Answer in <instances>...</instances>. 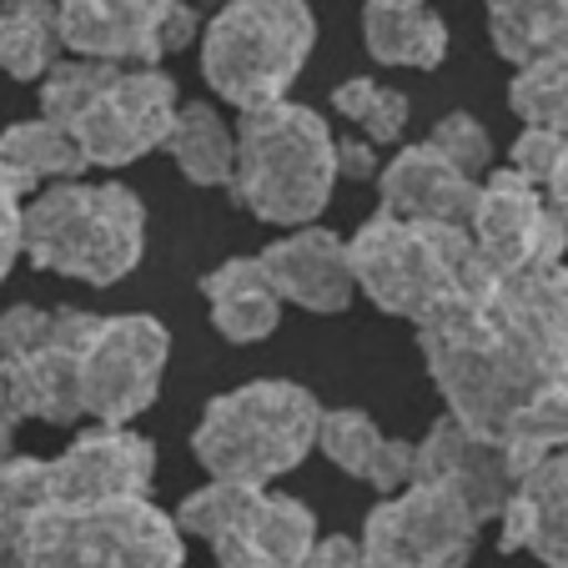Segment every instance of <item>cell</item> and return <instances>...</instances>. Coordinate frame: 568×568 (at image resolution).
<instances>
[{
    "label": "cell",
    "mask_w": 568,
    "mask_h": 568,
    "mask_svg": "<svg viewBox=\"0 0 568 568\" xmlns=\"http://www.w3.org/2000/svg\"><path fill=\"white\" fill-rule=\"evenodd\" d=\"M232 202L272 226H307L337 186V136L312 106L277 101L242 116Z\"/></svg>",
    "instance_id": "obj_5"
},
{
    "label": "cell",
    "mask_w": 568,
    "mask_h": 568,
    "mask_svg": "<svg viewBox=\"0 0 568 568\" xmlns=\"http://www.w3.org/2000/svg\"><path fill=\"white\" fill-rule=\"evenodd\" d=\"M182 528L146 494L51 504L41 458L0 463V568H182Z\"/></svg>",
    "instance_id": "obj_2"
},
{
    "label": "cell",
    "mask_w": 568,
    "mask_h": 568,
    "mask_svg": "<svg viewBox=\"0 0 568 568\" xmlns=\"http://www.w3.org/2000/svg\"><path fill=\"white\" fill-rule=\"evenodd\" d=\"M494 51L514 65L568 51V0H488Z\"/></svg>",
    "instance_id": "obj_24"
},
{
    "label": "cell",
    "mask_w": 568,
    "mask_h": 568,
    "mask_svg": "<svg viewBox=\"0 0 568 568\" xmlns=\"http://www.w3.org/2000/svg\"><path fill=\"white\" fill-rule=\"evenodd\" d=\"M21 182L11 176V166L0 161V282L11 277L16 257H21Z\"/></svg>",
    "instance_id": "obj_31"
},
{
    "label": "cell",
    "mask_w": 568,
    "mask_h": 568,
    "mask_svg": "<svg viewBox=\"0 0 568 568\" xmlns=\"http://www.w3.org/2000/svg\"><path fill=\"white\" fill-rule=\"evenodd\" d=\"M337 176H353V182L377 176L373 141H367V136H343V141H337Z\"/></svg>",
    "instance_id": "obj_33"
},
{
    "label": "cell",
    "mask_w": 568,
    "mask_h": 568,
    "mask_svg": "<svg viewBox=\"0 0 568 568\" xmlns=\"http://www.w3.org/2000/svg\"><path fill=\"white\" fill-rule=\"evenodd\" d=\"M473 504L438 478H408L363 524L367 568H463L478 544Z\"/></svg>",
    "instance_id": "obj_10"
},
{
    "label": "cell",
    "mask_w": 568,
    "mask_h": 568,
    "mask_svg": "<svg viewBox=\"0 0 568 568\" xmlns=\"http://www.w3.org/2000/svg\"><path fill=\"white\" fill-rule=\"evenodd\" d=\"M367 6H428V0H367Z\"/></svg>",
    "instance_id": "obj_37"
},
{
    "label": "cell",
    "mask_w": 568,
    "mask_h": 568,
    "mask_svg": "<svg viewBox=\"0 0 568 568\" xmlns=\"http://www.w3.org/2000/svg\"><path fill=\"white\" fill-rule=\"evenodd\" d=\"M262 267H267L282 302H297L307 312H347L357 292L347 242L327 226H297L292 236L272 242L262 252Z\"/></svg>",
    "instance_id": "obj_18"
},
{
    "label": "cell",
    "mask_w": 568,
    "mask_h": 568,
    "mask_svg": "<svg viewBox=\"0 0 568 568\" xmlns=\"http://www.w3.org/2000/svg\"><path fill=\"white\" fill-rule=\"evenodd\" d=\"M353 282L393 317H408L418 327L423 317L458 297L483 267L468 226L453 222H423V216H393L377 212L357 226L347 242Z\"/></svg>",
    "instance_id": "obj_7"
},
{
    "label": "cell",
    "mask_w": 568,
    "mask_h": 568,
    "mask_svg": "<svg viewBox=\"0 0 568 568\" xmlns=\"http://www.w3.org/2000/svg\"><path fill=\"white\" fill-rule=\"evenodd\" d=\"M202 297L212 307V327L226 343H262L282 322V297L272 287L262 257H232L216 272H206Z\"/></svg>",
    "instance_id": "obj_21"
},
{
    "label": "cell",
    "mask_w": 568,
    "mask_h": 568,
    "mask_svg": "<svg viewBox=\"0 0 568 568\" xmlns=\"http://www.w3.org/2000/svg\"><path fill=\"white\" fill-rule=\"evenodd\" d=\"M0 161L11 166V176L21 182V192H36L41 182H75L87 172V156L71 141V131L55 126L51 116L16 121L0 136Z\"/></svg>",
    "instance_id": "obj_26"
},
{
    "label": "cell",
    "mask_w": 568,
    "mask_h": 568,
    "mask_svg": "<svg viewBox=\"0 0 568 568\" xmlns=\"http://www.w3.org/2000/svg\"><path fill=\"white\" fill-rule=\"evenodd\" d=\"M377 192H383V212L393 216L468 226V212L478 202V176L458 172L438 146L418 141V146H403L377 172Z\"/></svg>",
    "instance_id": "obj_19"
},
{
    "label": "cell",
    "mask_w": 568,
    "mask_h": 568,
    "mask_svg": "<svg viewBox=\"0 0 568 568\" xmlns=\"http://www.w3.org/2000/svg\"><path fill=\"white\" fill-rule=\"evenodd\" d=\"M216 568H287V564H277L272 554H262L252 544H222L216 548Z\"/></svg>",
    "instance_id": "obj_34"
},
{
    "label": "cell",
    "mask_w": 568,
    "mask_h": 568,
    "mask_svg": "<svg viewBox=\"0 0 568 568\" xmlns=\"http://www.w3.org/2000/svg\"><path fill=\"white\" fill-rule=\"evenodd\" d=\"M564 146H568V136H558V131H548V126H524L508 156H514V172H518V176H528L534 186H544L548 172H554V161L564 156Z\"/></svg>",
    "instance_id": "obj_30"
},
{
    "label": "cell",
    "mask_w": 568,
    "mask_h": 568,
    "mask_svg": "<svg viewBox=\"0 0 568 568\" xmlns=\"http://www.w3.org/2000/svg\"><path fill=\"white\" fill-rule=\"evenodd\" d=\"M468 236L483 267L494 272H534L558 267L568 252L564 222L544 186L518 176L514 166H498L478 182V202L468 212Z\"/></svg>",
    "instance_id": "obj_14"
},
{
    "label": "cell",
    "mask_w": 568,
    "mask_h": 568,
    "mask_svg": "<svg viewBox=\"0 0 568 568\" xmlns=\"http://www.w3.org/2000/svg\"><path fill=\"white\" fill-rule=\"evenodd\" d=\"M21 252L41 272L111 287L146 252V206L121 182H55L21 212Z\"/></svg>",
    "instance_id": "obj_4"
},
{
    "label": "cell",
    "mask_w": 568,
    "mask_h": 568,
    "mask_svg": "<svg viewBox=\"0 0 568 568\" xmlns=\"http://www.w3.org/2000/svg\"><path fill=\"white\" fill-rule=\"evenodd\" d=\"M363 41L373 61L413 65V71H438L448 61V26L428 6H367Z\"/></svg>",
    "instance_id": "obj_22"
},
{
    "label": "cell",
    "mask_w": 568,
    "mask_h": 568,
    "mask_svg": "<svg viewBox=\"0 0 568 568\" xmlns=\"http://www.w3.org/2000/svg\"><path fill=\"white\" fill-rule=\"evenodd\" d=\"M166 156L182 166V176L192 186H226L236 166V131L216 116V106H176V121L166 131Z\"/></svg>",
    "instance_id": "obj_25"
},
{
    "label": "cell",
    "mask_w": 568,
    "mask_h": 568,
    "mask_svg": "<svg viewBox=\"0 0 568 568\" xmlns=\"http://www.w3.org/2000/svg\"><path fill=\"white\" fill-rule=\"evenodd\" d=\"M544 192H548V202H554L558 222H564V236H568V146H564V156L554 161V172H548Z\"/></svg>",
    "instance_id": "obj_35"
},
{
    "label": "cell",
    "mask_w": 568,
    "mask_h": 568,
    "mask_svg": "<svg viewBox=\"0 0 568 568\" xmlns=\"http://www.w3.org/2000/svg\"><path fill=\"white\" fill-rule=\"evenodd\" d=\"M317 448L347 473V478H363L383 494L403 488L413 478V443L387 438L363 408H327L317 428Z\"/></svg>",
    "instance_id": "obj_20"
},
{
    "label": "cell",
    "mask_w": 568,
    "mask_h": 568,
    "mask_svg": "<svg viewBox=\"0 0 568 568\" xmlns=\"http://www.w3.org/2000/svg\"><path fill=\"white\" fill-rule=\"evenodd\" d=\"M317 41L307 0H226L202 36L206 87L242 116L287 101Z\"/></svg>",
    "instance_id": "obj_8"
},
{
    "label": "cell",
    "mask_w": 568,
    "mask_h": 568,
    "mask_svg": "<svg viewBox=\"0 0 568 568\" xmlns=\"http://www.w3.org/2000/svg\"><path fill=\"white\" fill-rule=\"evenodd\" d=\"M504 554H534L544 568H568V448H554L524 468L504 514Z\"/></svg>",
    "instance_id": "obj_17"
},
{
    "label": "cell",
    "mask_w": 568,
    "mask_h": 568,
    "mask_svg": "<svg viewBox=\"0 0 568 568\" xmlns=\"http://www.w3.org/2000/svg\"><path fill=\"white\" fill-rule=\"evenodd\" d=\"M182 6H192V11H202V6H216V0H182Z\"/></svg>",
    "instance_id": "obj_38"
},
{
    "label": "cell",
    "mask_w": 568,
    "mask_h": 568,
    "mask_svg": "<svg viewBox=\"0 0 568 568\" xmlns=\"http://www.w3.org/2000/svg\"><path fill=\"white\" fill-rule=\"evenodd\" d=\"M11 448H16V408L6 397V383H0V463L11 458Z\"/></svg>",
    "instance_id": "obj_36"
},
{
    "label": "cell",
    "mask_w": 568,
    "mask_h": 568,
    "mask_svg": "<svg viewBox=\"0 0 568 568\" xmlns=\"http://www.w3.org/2000/svg\"><path fill=\"white\" fill-rule=\"evenodd\" d=\"M156 478V448L131 428H91L61 453L41 458V498L51 504H101L136 498Z\"/></svg>",
    "instance_id": "obj_15"
},
{
    "label": "cell",
    "mask_w": 568,
    "mask_h": 568,
    "mask_svg": "<svg viewBox=\"0 0 568 568\" xmlns=\"http://www.w3.org/2000/svg\"><path fill=\"white\" fill-rule=\"evenodd\" d=\"M428 146H438L443 156L468 176H483L494 166V136H488V126H483L478 116H468V111H448V116L433 121Z\"/></svg>",
    "instance_id": "obj_29"
},
{
    "label": "cell",
    "mask_w": 568,
    "mask_h": 568,
    "mask_svg": "<svg viewBox=\"0 0 568 568\" xmlns=\"http://www.w3.org/2000/svg\"><path fill=\"white\" fill-rule=\"evenodd\" d=\"M322 428V403L302 383L257 377L212 397L192 433V453L222 483H272L292 473Z\"/></svg>",
    "instance_id": "obj_6"
},
{
    "label": "cell",
    "mask_w": 568,
    "mask_h": 568,
    "mask_svg": "<svg viewBox=\"0 0 568 568\" xmlns=\"http://www.w3.org/2000/svg\"><path fill=\"white\" fill-rule=\"evenodd\" d=\"M413 478H438L448 488H458L473 504L478 524H494L504 514L508 494H514V483L524 478V468L498 443H483L463 423L438 418L428 428V438L413 443Z\"/></svg>",
    "instance_id": "obj_16"
},
{
    "label": "cell",
    "mask_w": 568,
    "mask_h": 568,
    "mask_svg": "<svg viewBox=\"0 0 568 568\" xmlns=\"http://www.w3.org/2000/svg\"><path fill=\"white\" fill-rule=\"evenodd\" d=\"M65 36L55 0H6L0 6V71L16 81H45L61 65Z\"/></svg>",
    "instance_id": "obj_23"
},
{
    "label": "cell",
    "mask_w": 568,
    "mask_h": 568,
    "mask_svg": "<svg viewBox=\"0 0 568 568\" xmlns=\"http://www.w3.org/2000/svg\"><path fill=\"white\" fill-rule=\"evenodd\" d=\"M333 106H337V116L353 121L357 136H367V141H403V126H408V116H413L408 97L383 87V81H373V75L343 81V87L333 91Z\"/></svg>",
    "instance_id": "obj_28"
},
{
    "label": "cell",
    "mask_w": 568,
    "mask_h": 568,
    "mask_svg": "<svg viewBox=\"0 0 568 568\" xmlns=\"http://www.w3.org/2000/svg\"><path fill=\"white\" fill-rule=\"evenodd\" d=\"M172 357V333L146 312L91 322L87 353H81V418L101 428H126L131 418L156 403L161 373Z\"/></svg>",
    "instance_id": "obj_11"
},
{
    "label": "cell",
    "mask_w": 568,
    "mask_h": 568,
    "mask_svg": "<svg viewBox=\"0 0 568 568\" xmlns=\"http://www.w3.org/2000/svg\"><path fill=\"white\" fill-rule=\"evenodd\" d=\"M97 312L16 302L0 312V383L16 418H41L51 428L81 423V353Z\"/></svg>",
    "instance_id": "obj_9"
},
{
    "label": "cell",
    "mask_w": 568,
    "mask_h": 568,
    "mask_svg": "<svg viewBox=\"0 0 568 568\" xmlns=\"http://www.w3.org/2000/svg\"><path fill=\"white\" fill-rule=\"evenodd\" d=\"M508 106L528 126H548L558 136H568V51L518 65L514 87H508Z\"/></svg>",
    "instance_id": "obj_27"
},
{
    "label": "cell",
    "mask_w": 568,
    "mask_h": 568,
    "mask_svg": "<svg viewBox=\"0 0 568 568\" xmlns=\"http://www.w3.org/2000/svg\"><path fill=\"white\" fill-rule=\"evenodd\" d=\"M176 81L156 65L61 61L41 81V116L71 131L87 166H131L166 141L176 121Z\"/></svg>",
    "instance_id": "obj_3"
},
{
    "label": "cell",
    "mask_w": 568,
    "mask_h": 568,
    "mask_svg": "<svg viewBox=\"0 0 568 568\" xmlns=\"http://www.w3.org/2000/svg\"><path fill=\"white\" fill-rule=\"evenodd\" d=\"M297 568H367L363 558V544L347 534H317L307 548V558H302Z\"/></svg>",
    "instance_id": "obj_32"
},
{
    "label": "cell",
    "mask_w": 568,
    "mask_h": 568,
    "mask_svg": "<svg viewBox=\"0 0 568 568\" xmlns=\"http://www.w3.org/2000/svg\"><path fill=\"white\" fill-rule=\"evenodd\" d=\"M65 51L81 61L156 65L196 41L202 11L182 0H55Z\"/></svg>",
    "instance_id": "obj_13"
},
{
    "label": "cell",
    "mask_w": 568,
    "mask_h": 568,
    "mask_svg": "<svg viewBox=\"0 0 568 568\" xmlns=\"http://www.w3.org/2000/svg\"><path fill=\"white\" fill-rule=\"evenodd\" d=\"M448 418L498 443L518 468L568 448V267L494 272L418 322Z\"/></svg>",
    "instance_id": "obj_1"
},
{
    "label": "cell",
    "mask_w": 568,
    "mask_h": 568,
    "mask_svg": "<svg viewBox=\"0 0 568 568\" xmlns=\"http://www.w3.org/2000/svg\"><path fill=\"white\" fill-rule=\"evenodd\" d=\"M176 528L196 534L202 544H252L277 564L297 568L317 538V518L302 498L267 494V483H222L212 478L176 508Z\"/></svg>",
    "instance_id": "obj_12"
}]
</instances>
